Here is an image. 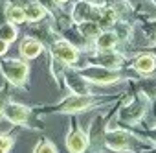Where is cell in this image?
I'll return each instance as SVG.
<instances>
[{"mask_svg":"<svg viewBox=\"0 0 156 153\" xmlns=\"http://www.w3.org/2000/svg\"><path fill=\"white\" fill-rule=\"evenodd\" d=\"M149 2H151V4H154V6H156V0H149Z\"/></svg>","mask_w":156,"mask_h":153,"instance_id":"obj_33","label":"cell"},{"mask_svg":"<svg viewBox=\"0 0 156 153\" xmlns=\"http://www.w3.org/2000/svg\"><path fill=\"white\" fill-rule=\"evenodd\" d=\"M0 39L6 41V43H15L19 39V26L9 22V21H4L2 24H0Z\"/></svg>","mask_w":156,"mask_h":153,"instance_id":"obj_20","label":"cell"},{"mask_svg":"<svg viewBox=\"0 0 156 153\" xmlns=\"http://www.w3.org/2000/svg\"><path fill=\"white\" fill-rule=\"evenodd\" d=\"M140 135H132L130 131L119 129V127H107L105 131V149L116 151V153H129L134 151L136 146H140Z\"/></svg>","mask_w":156,"mask_h":153,"instance_id":"obj_5","label":"cell"},{"mask_svg":"<svg viewBox=\"0 0 156 153\" xmlns=\"http://www.w3.org/2000/svg\"><path fill=\"white\" fill-rule=\"evenodd\" d=\"M147 109H149V98L141 92H138L136 98L132 96H127L125 102L119 105L118 109V114H116V120L121 124V125H136L138 122L143 120V116L147 114Z\"/></svg>","mask_w":156,"mask_h":153,"instance_id":"obj_3","label":"cell"},{"mask_svg":"<svg viewBox=\"0 0 156 153\" xmlns=\"http://www.w3.org/2000/svg\"><path fill=\"white\" fill-rule=\"evenodd\" d=\"M73 26H75L77 32H79L87 41H90V43H94V39L103 32L101 26H99L96 21H81V22H73Z\"/></svg>","mask_w":156,"mask_h":153,"instance_id":"obj_16","label":"cell"},{"mask_svg":"<svg viewBox=\"0 0 156 153\" xmlns=\"http://www.w3.org/2000/svg\"><path fill=\"white\" fill-rule=\"evenodd\" d=\"M145 135L149 136V140H152V142H156V127H154V129H151V131H147Z\"/></svg>","mask_w":156,"mask_h":153,"instance_id":"obj_29","label":"cell"},{"mask_svg":"<svg viewBox=\"0 0 156 153\" xmlns=\"http://www.w3.org/2000/svg\"><path fill=\"white\" fill-rule=\"evenodd\" d=\"M31 153H57V146L50 138H41L33 146V151Z\"/></svg>","mask_w":156,"mask_h":153,"instance_id":"obj_23","label":"cell"},{"mask_svg":"<svg viewBox=\"0 0 156 153\" xmlns=\"http://www.w3.org/2000/svg\"><path fill=\"white\" fill-rule=\"evenodd\" d=\"M15 146V136L11 133H0V153H9Z\"/></svg>","mask_w":156,"mask_h":153,"instance_id":"obj_24","label":"cell"},{"mask_svg":"<svg viewBox=\"0 0 156 153\" xmlns=\"http://www.w3.org/2000/svg\"><path fill=\"white\" fill-rule=\"evenodd\" d=\"M152 55H154V57H156V44H154V46H152Z\"/></svg>","mask_w":156,"mask_h":153,"instance_id":"obj_32","label":"cell"},{"mask_svg":"<svg viewBox=\"0 0 156 153\" xmlns=\"http://www.w3.org/2000/svg\"><path fill=\"white\" fill-rule=\"evenodd\" d=\"M118 21H119L118 13H116L110 6H103V8L99 9V17H98L96 22L101 26V30H112V26H114Z\"/></svg>","mask_w":156,"mask_h":153,"instance_id":"obj_18","label":"cell"},{"mask_svg":"<svg viewBox=\"0 0 156 153\" xmlns=\"http://www.w3.org/2000/svg\"><path fill=\"white\" fill-rule=\"evenodd\" d=\"M116 100H118V96H98L94 92H90V94H70V96L62 98L61 102H57L55 105H48L44 109H39L37 114L39 116H42V114H72V116H75V114L90 111V109L108 105Z\"/></svg>","mask_w":156,"mask_h":153,"instance_id":"obj_1","label":"cell"},{"mask_svg":"<svg viewBox=\"0 0 156 153\" xmlns=\"http://www.w3.org/2000/svg\"><path fill=\"white\" fill-rule=\"evenodd\" d=\"M75 68L79 70L92 85H101V87L112 85V83L127 78V72L123 68H108V66H101V65H94V63H88L85 66H75Z\"/></svg>","mask_w":156,"mask_h":153,"instance_id":"obj_4","label":"cell"},{"mask_svg":"<svg viewBox=\"0 0 156 153\" xmlns=\"http://www.w3.org/2000/svg\"><path fill=\"white\" fill-rule=\"evenodd\" d=\"M112 114H108V116H105V114H98L92 122H90V125H88V140H90V146H88V149H92L94 153H99V151H103L105 149V131H107V127H108V118H110Z\"/></svg>","mask_w":156,"mask_h":153,"instance_id":"obj_8","label":"cell"},{"mask_svg":"<svg viewBox=\"0 0 156 153\" xmlns=\"http://www.w3.org/2000/svg\"><path fill=\"white\" fill-rule=\"evenodd\" d=\"M31 113H33L31 107L9 100L8 105H6V109H4L2 118H4L6 122H9L11 125H15V127H30V129H33V125L30 124Z\"/></svg>","mask_w":156,"mask_h":153,"instance_id":"obj_7","label":"cell"},{"mask_svg":"<svg viewBox=\"0 0 156 153\" xmlns=\"http://www.w3.org/2000/svg\"><path fill=\"white\" fill-rule=\"evenodd\" d=\"M24 13H26V19H28L30 24L41 22V21H44V19L48 17V9H46L42 4H39L37 0H35L33 4H30L28 8H24Z\"/></svg>","mask_w":156,"mask_h":153,"instance_id":"obj_19","label":"cell"},{"mask_svg":"<svg viewBox=\"0 0 156 153\" xmlns=\"http://www.w3.org/2000/svg\"><path fill=\"white\" fill-rule=\"evenodd\" d=\"M64 144H66V149L70 153H87L88 151V146H90L88 133L83 131V127L79 125V122L75 118H73V122L70 125V131L66 133Z\"/></svg>","mask_w":156,"mask_h":153,"instance_id":"obj_9","label":"cell"},{"mask_svg":"<svg viewBox=\"0 0 156 153\" xmlns=\"http://www.w3.org/2000/svg\"><path fill=\"white\" fill-rule=\"evenodd\" d=\"M9 100H11V92L8 91L6 85H2V87H0V118H2L4 109H6V105H8Z\"/></svg>","mask_w":156,"mask_h":153,"instance_id":"obj_25","label":"cell"},{"mask_svg":"<svg viewBox=\"0 0 156 153\" xmlns=\"http://www.w3.org/2000/svg\"><path fill=\"white\" fill-rule=\"evenodd\" d=\"M4 6H6V0H0V24H2L4 21Z\"/></svg>","mask_w":156,"mask_h":153,"instance_id":"obj_30","label":"cell"},{"mask_svg":"<svg viewBox=\"0 0 156 153\" xmlns=\"http://www.w3.org/2000/svg\"><path fill=\"white\" fill-rule=\"evenodd\" d=\"M8 50H9V43H6V41L0 39V57H4L8 54Z\"/></svg>","mask_w":156,"mask_h":153,"instance_id":"obj_27","label":"cell"},{"mask_svg":"<svg viewBox=\"0 0 156 153\" xmlns=\"http://www.w3.org/2000/svg\"><path fill=\"white\" fill-rule=\"evenodd\" d=\"M48 54L57 57V59H61L68 66H75L77 63H79V57H81V50L77 48L75 44H72L68 39H64V37H59L48 48Z\"/></svg>","mask_w":156,"mask_h":153,"instance_id":"obj_6","label":"cell"},{"mask_svg":"<svg viewBox=\"0 0 156 153\" xmlns=\"http://www.w3.org/2000/svg\"><path fill=\"white\" fill-rule=\"evenodd\" d=\"M85 2H88V4H92V6H98V8L107 6V0H85Z\"/></svg>","mask_w":156,"mask_h":153,"instance_id":"obj_28","label":"cell"},{"mask_svg":"<svg viewBox=\"0 0 156 153\" xmlns=\"http://www.w3.org/2000/svg\"><path fill=\"white\" fill-rule=\"evenodd\" d=\"M8 2H11V4H15V6H20V8L24 9V8H28L30 4H33L35 0H8Z\"/></svg>","mask_w":156,"mask_h":153,"instance_id":"obj_26","label":"cell"},{"mask_svg":"<svg viewBox=\"0 0 156 153\" xmlns=\"http://www.w3.org/2000/svg\"><path fill=\"white\" fill-rule=\"evenodd\" d=\"M62 81H64L66 89L70 91V94H90V92H94L92 91V83L75 66H68L66 68V72L62 76Z\"/></svg>","mask_w":156,"mask_h":153,"instance_id":"obj_10","label":"cell"},{"mask_svg":"<svg viewBox=\"0 0 156 153\" xmlns=\"http://www.w3.org/2000/svg\"><path fill=\"white\" fill-rule=\"evenodd\" d=\"M30 61L22 57H0V76L15 89L26 87L30 80Z\"/></svg>","mask_w":156,"mask_h":153,"instance_id":"obj_2","label":"cell"},{"mask_svg":"<svg viewBox=\"0 0 156 153\" xmlns=\"http://www.w3.org/2000/svg\"><path fill=\"white\" fill-rule=\"evenodd\" d=\"M4 21H9V22H13V24H17V26L28 22L24 9H22L20 6H15V4L8 2V0H6V6H4Z\"/></svg>","mask_w":156,"mask_h":153,"instance_id":"obj_17","label":"cell"},{"mask_svg":"<svg viewBox=\"0 0 156 153\" xmlns=\"http://www.w3.org/2000/svg\"><path fill=\"white\" fill-rule=\"evenodd\" d=\"M55 2H57L59 6H62V4H66V2H70V0H55Z\"/></svg>","mask_w":156,"mask_h":153,"instance_id":"obj_31","label":"cell"},{"mask_svg":"<svg viewBox=\"0 0 156 153\" xmlns=\"http://www.w3.org/2000/svg\"><path fill=\"white\" fill-rule=\"evenodd\" d=\"M99 9H101V8L92 6V4L85 2V0H77V2L73 4V8H72L70 17H72L73 22H81V21H98Z\"/></svg>","mask_w":156,"mask_h":153,"instance_id":"obj_13","label":"cell"},{"mask_svg":"<svg viewBox=\"0 0 156 153\" xmlns=\"http://www.w3.org/2000/svg\"><path fill=\"white\" fill-rule=\"evenodd\" d=\"M112 30L116 32V35H118V39H119V43H127L130 37H132V24L129 22V21H123V19H119L114 26H112Z\"/></svg>","mask_w":156,"mask_h":153,"instance_id":"obj_21","label":"cell"},{"mask_svg":"<svg viewBox=\"0 0 156 153\" xmlns=\"http://www.w3.org/2000/svg\"><path fill=\"white\" fill-rule=\"evenodd\" d=\"M87 63H94V65H101V66H108V68H123L125 55L119 54L116 48H112V50H92Z\"/></svg>","mask_w":156,"mask_h":153,"instance_id":"obj_11","label":"cell"},{"mask_svg":"<svg viewBox=\"0 0 156 153\" xmlns=\"http://www.w3.org/2000/svg\"><path fill=\"white\" fill-rule=\"evenodd\" d=\"M44 50H46V46H44L37 37H33V35H30V33H28V35L20 41V44H19L20 57L26 59V61H33V59H37Z\"/></svg>","mask_w":156,"mask_h":153,"instance_id":"obj_12","label":"cell"},{"mask_svg":"<svg viewBox=\"0 0 156 153\" xmlns=\"http://www.w3.org/2000/svg\"><path fill=\"white\" fill-rule=\"evenodd\" d=\"M119 44V39L114 30H103L94 39V50H112Z\"/></svg>","mask_w":156,"mask_h":153,"instance_id":"obj_15","label":"cell"},{"mask_svg":"<svg viewBox=\"0 0 156 153\" xmlns=\"http://www.w3.org/2000/svg\"><path fill=\"white\" fill-rule=\"evenodd\" d=\"M66 68H68L66 63H62L61 59L50 55V72H51V76H53V80H55L57 85H61V80H62V76H64Z\"/></svg>","mask_w":156,"mask_h":153,"instance_id":"obj_22","label":"cell"},{"mask_svg":"<svg viewBox=\"0 0 156 153\" xmlns=\"http://www.w3.org/2000/svg\"><path fill=\"white\" fill-rule=\"evenodd\" d=\"M151 153H156V151H151Z\"/></svg>","mask_w":156,"mask_h":153,"instance_id":"obj_34","label":"cell"},{"mask_svg":"<svg viewBox=\"0 0 156 153\" xmlns=\"http://www.w3.org/2000/svg\"><path fill=\"white\" fill-rule=\"evenodd\" d=\"M132 68L138 74L147 76V74L154 72V68H156V57L152 54H140V55H136L132 59Z\"/></svg>","mask_w":156,"mask_h":153,"instance_id":"obj_14","label":"cell"}]
</instances>
